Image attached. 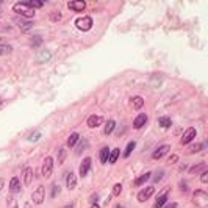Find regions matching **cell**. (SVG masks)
Masks as SVG:
<instances>
[{"label":"cell","mask_w":208,"mask_h":208,"mask_svg":"<svg viewBox=\"0 0 208 208\" xmlns=\"http://www.w3.org/2000/svg\"><path fill=\"white\" fill-rule=\"evenodd\" d=\"M14 13H17L20 17H33L35 16V10L28 5V2H17L14 6H13Z\"/></svg>","instance_id":"cell-1"},{"label":"cell","mask_w":208,"mask_h":208,"mask_svg":"<svg viewBox=\"0 0 208 208\" xmlns=\"http://www.w3.org/2000/svg\"><path fill=\"white\" fill-rule=\"evenodd\" d=\"M75 27L81 31H89L92 28V19L91 16H83V17H78L75 19Z\"/></svg>","instance_id":"cell-2"},{"label":"cell","mask_w":208,"mask_h":208,"mask_svg":"<svg viewBox=\"0 0 208 208\" xmlns=\"http://www.w3.org/2000/svg\"><path fill=\"white\" fill-rule=\"evenodd\" d=\"M41 171H42V177H45V178H49L52 175V171H53V158L52 156H45Z\"/></svg>","instance_id":"cell-3"},{"label":"cell","mask_w":208,"mask_h":208,"mask_svg":"<svg viewBox=\"0 0 208 208\" xmlns=\"http://www.w3.org/2000/svg\"><path fill=\"white\" fill-rule=\"evenodd\" d=\"M193 202H194L196 205H199V206H206V203H208V194H206L205 191H202V189H197V191L194 193Z\"/></svg>","instance_id":"cell-4"},{"label":"cell","mask_w":208,"mask_h":208,"mask_svg":"<svg viewBox=\"0 0 208 208\" xmlns=\"http://www.w3.org/2000/svg\"><path fill=\"white\" fill-rule=\"evenodd\" d=\"M31 197H33V202H35L36 205H41V203L44 202V199H45V188L42 186V185H39V186L33 191Z\"/></svg>","instance_id":"cell-5"},{"label":"cell","mask_w":208,"mask_h":208,"mask_svg":"<svg viewBox=\"0 0 208 208\" xmlns=\"http://www.w3.org/2000/svg\"><path fill=\"white\" fill-rule=\"evenodd\" d=\"M196 128L194 127H189V128H186V131H185L183 133V136H181V146H186V144H189L193 139H194V138H196Z\"/></svg>","instance_id":"cell-6"},{"label":"cell","mask_w":208,"mask_h":208,"mask_svg":"<svg viewBox=\"0 0 208 208\" xmlns=\"http://www.w3.org/2000/svg\"><path fill=\"white\" fill-rule=\"evenodd\" d=\"M169 150H171V146H169V144H163V146H160V147L152 153V158H153V160H160V158H163Z\"/></svg>","instance_id":"cell-7"},{"label":"cell","mask_w":208,"mask_h":208,"mask_svg":"<svg viewBox=\"0 0 208 208\" xmlns=\"http://www.w3.org/2000/svg\"><path fill=\"white\" fill-rule=\"evenodd\" d=\"M102 122H103V118H102V116H97V114H92V116H89L88 121H86V124H88L89 128H96V127H99Z\"/></svg>","instance_id":"cell-8"},{"label":"cell","mask_w":208,"mask_h":208,"mask_svg":"<svg viewBox=\"0 0 208 208\" xmlns=\"http://www.w3.org/2000/svg\"><path fill=\"white\" fill-rule=\"evenodd\" d=\"M153 193H155L153 186H147L146 189H141L139 193H138V200H139V202H146Z\"/></svg>","instance_id":"cell-9"},{"label":"cell","mask_w":208,"mask_h":208,"mask_svg":"<svg viewBox=\"0 0 208 208\" xmlns=\"http://www.w3.org/2000/svg\"><path fill=\"white\" fill-rule=\"evenodd\" d=\"M89 168H91V156H86V158H83L81 164H80V177H86L89 172Z\"/></svg>","instance_id":"cell-10"},{"label":"cell","mask_w":208,"mask_h":208,"mask_svg":"<svg viewBox=\"0 0 208 208\" xmlns=\"http://www.w3.org/2000/svg\"><path fill=\"white\" fill-rule=\"evenodd\" d=\"M168 191H169V188H164L163 189V193H161L158 197H156V200H155V203H153V208H161L164 203H166V200H168Z\"/></svg>","instance_id":"cell-11"},{"label":"cell","mask_w":208,"mask_h":208,"mask_svg":"<svg viewBox=\"0 0 208 208\" xmlns=\"http://www.w3.org/2000/svg\"><path fill=\"white\" fill-rule=\"evenodd\" d=\"M67 6L74 11H83L86 8V2H81V0H71V2H67Z\"/></svg>","instance_id":"cell-12"},{"label":"cell","mask_w":208,"mask_h":208,"mask_svg":"<svg viewBox=\"0 0 208 208\" xmlns=\"http://www.w3.org/2000/svg\"><path fill=\"white\" fill-rule=\"evenodd\" d=\"M146 122H147V114L141 113V114H138V116L135 118V121H133V127H135V128H141V127H144V125H146Z\"/></svg>","instance_id":"cell-13"},{"label":"cell","mask_w":208,"mask_h":208,"mask_svg":"<svg viewBox=\"0 0 208 208\" xmlns=\"http://www.w3.org/2000/svg\"><path fill=\"white\" fill-rule=\"evenodd\" d=\"M66 186H67V189H74L77 186V177H75L74 172L67 174V177H66Z\"/></svg>","instance_id":"cell-14"},{"label":"cell","mask_w":208,"mask_h":208,"mask_svg":"<svg viewBox=\"0 0 208 208\" xmlns=\"http://www.w3.org/2000/svg\"><path fill=\"white\" fill-rule=\"evenodd\" d=\"M10 191H11L13 194L20 193V181H19L17 177H13V178H11V181H10Z\"/></svg>","instance_id":"cell-15"},{"label":"cell","mask_w":208,"mask_h":208,"mask_svg":"<svg viewBox=\"0 0 208 208\" xmlns=\"http://www.w3.org/2000/svg\"><path fill=\"white\" fill-rule=\"evenodd\" d=\"M14 22H16V25H19L20 28H24V30H28L30 27H33V22H25L24 17H14Z\"/></svg>","instance_id":"cell-16"},{"label":"cell","mask_w":208,"mask_h":208,"mask_svg":"<svg viewBox=\"0 0 208 208\" xmlns=\"http://www.w3.org/2000/svg\"><path fill=\"white\" fill-rule=\"evenodd\" d=\"M150 172H146V174H143V175H139V177H138L135 181H133V185H135V186H141V185H144L149 178H150Z\"/></svg>","instance_id":"cell-17"},{"label":"cell","mask_w":208,"mask_h":208,"mask_svg":"<svg viewBox=\"0 0 208 208\" xmlns=\"http://www.w3.org/2000/svg\"><path fill=\"white\" fill-rule=\"evenodd\" d=\"M130 105H131L133 110H141L143 105H144V99L143 97H133L131 102H130Z\"/></svg>","instance_id":"cell-18"},{"label":"cell","mask_w":208,"mask_h":208,"mask_svg":"<svg viewBox=\"0 0 208 208\" xmlns=\"http://www.w3.org/2000/svg\"><path fill=\"white\" fill-rule=\"evenodd\" d=\"M31 178H33V169L27 168L24 171V185H25V186H28V185L31 183Z\"/></svg>","instance_id":"cell-19"},{"label":"cell","mask_w":208,"mask_h":208,"mask_svg":"<svg viewBox=\"0 0 208 208\" xmlns=\"http://www.w3.org/2000/svg\"><path fill=\"white\" fill-rule=\"evenodd\" d=\"M119 156H121V150L119 149H114L113 152H110V156H108V161L111 164H114L116 161L119 160Z\"/></svg>","instance_id":"cell-20"},{"label":"cell","mask_w":208,"mask_h":208,"mask_svg":"<svg viewBox=\"0 0 208 208\" xmlns=\"http://www.w3.org/2000/svg\"><path fill=\"white\" fill-rule=\"evenodd\" d=\"M202 171H205V163H199V164H196V166H193V168H189V174L191 175H197L199 172H202Z\"/></svg>","instance_id":"cell-21"},{"label":"cell","mask_w":208,"mask_h":208,"mask_svg":"<svg viewBox=\"0 0 208 208\" xmlns=\"http://www.w3.org/2000/svg\"><path fill=\"white\" fill-rule=\"evenodd\" d=\"M108 156H110V149L108 147H103L100 150V153H99V158H100V163L102 164H105L106 161H108Z\"/></svg>","instance_id":"cell-22"},{"label":"cell","mask_w":208,"mask_h":208,"mask_svg":"<svg viewBox=\"0 0 208 208\" xmlns=\"http://www.w3.org/2000/svg\"><path fill=\"white\" fill-rule=\"evenodd\" d=\"M13 52V47L10 44H0V56H3V55H8Z\"/></svg>","instance_id":"cell-23"},{"label":"cell","mask_w":208,"mask_h":208,"mask_svg":"<svg viewBox=\"0 0 208 208\" xmlns=\"http://www.w3.org/2000/svg\"><path fill=\"white\" fill-rule=\"evenodd\" d=\"M78 133H72L71 136L67 138V147H74L75 144H77V141H78Z\"/></svg>","instance_id":"cell-24"},{"label":"cell","mask_w":208,"mask_h":208,"mask_svg":"<svg viewBox=\"0 0 208 208\" xmlns=\"http://www.w3.org/2000/svg\"><path fill=\"white\" fill-rule=\"evenodd\" d=\"M114 127H116V122H114L113 119H110V121L105 124V130H103V133H105V135H110V133H113Z\"/></svg>","instance_id":"cell-25"},{"label":"cell","mask_w":208,"mask_h":208,"mask_svg":"<svg viewBox=\"0 0 208 208\" xmlns=\"http://www.w3.org/2000/svg\"><path fill=\"white\" fill-rule=\"evenodd\" d=\"M158 124L163 127V128H169V127L172 125V121H171V118H160Z\"/></svg>","instance_id":"cell-26"},{"label":"cell","mask_w":208,"mask_h":208,"mask_svg":"<svg viewBox=\"0 0 208 208\" xmlns=\"http://www.w3.org/2000/svg\"><path fill=\"white\" fill-rule=\"evenodd\" d=\"M135 146H136L135 141H130V143L127 144V149H125V152H124V158H128V156H130V153L135 150Z\"/></svg>","instance_id":"cell-27"},{"label":"cell","mask_w":208,"mask_h":208,"mask_svg":"<svg viewBox=\"0 0 208 208\" xmlns=\"http://www.w3.org/2000/svg\"><path fill=\"white\" fill-rule=\"evenodd\" d=\"M49 60H50V52H47V50H44V52H41V53L38 55V61H39V63L49 61Z\"/></svg>","instance_id":"cell-28"},{"label":"cell","mask_w":208,"mask_h":208,"mask_svg":"<svg viewBox=\"0 0 208 208\" xmlns=\"http://www.w3.org/2000/svg\"><path fill=\"white\" fill-rule=\"evenodd\" d=\"M66 156H67L66 150H64V149H60V150H58V164H63V163H64V161H66Z\"/></svg>","instance_id":"cell-29"},{"label":"cell","mask_w":208,"mask_h":208,"mask_svg":"<svg viewBox=\"0 0 208 208\" xmlns=\"http://www.w3.org/2000/svg\"><path fill=\"white\" fill-rule=\"evenodd\" d=\"M28 5L35 10V8H42L44 6V2H42V0H31V2H28Z\"/></svg>","instance_id":"cell-30"},{"label":"cell","mask_w":208,"mask_h":208,"mask_svg":"<svg viewBox=\"0 0 208 208\" xmlns=\"http://www.w3.org/2000/svg\"><path fill=\"white\" fill-rule=\"evenodd\" d=\"M6 205H8V208H19L17 200H16L14 197H8V199H6Z\"/></svg>","instance_id":"cell-31"},{"label":"cell","mask_w":208,"mask_h":208,"mask_svg":"<svg viewBox=\"0 0 208 208\" xmlns=\"http://www.w3.org/2000/svg\"><path fill=\"white\" fill-rule=\"evenodd\" d=\"M121 193H122V185L116 183V185H114V188H113V196H119Z\"/></svg>","instance_id":"cell-32"},{"label":"cell","mask_w":208,"mask_h":208,"mask_svg":"<svg viewBox=\"0 0 208 208\" xmlns=\"http://www.w3.org/2000/svg\"><path fill=\"white\" fill-rule=\"evenodd\" d=\"M202 149H205V144H196L189 149V153H196V152H200Z\"/></svg>","instance_id":"cell-33"},{"label":"cell","mask_w":208,"mask_h":208,"mask_svg":"<svg viewBox=\"0 0 208 208\" xmlns=\"http://www.w3.org/2000/svg\"><path fill=\"white\" fill-rule=\"evenodd\" d=\"M60 19H61V13H60V11H55V13L50 14V20H52V22H58Z\"/></svg>","instance_id":"cell-34"},{"label":"cell","mask_w":208,"mask_h":208,"mask_svg":"<svg viewBox=\"0 0 208 208\" xmlns=\"http://www.w3.org/2000/svg\"><path fill=\"white\" fill-rule=\"evenodd\" d=\"M41 42H42L41 36H35V38L31 39V45H33V47H38V45H41Z\"/></svg>","instance_id":"cell-35"},{"label":"cell","mask_w":208,"mask_h":208,"mask_svg":"<svg viewBox=\"0 0 208 208\" xmlns=\"http://www.w3.org/2000/svg\"><path fill=\"white\" fill-rule=\"evenodd\" d=\"M86 147H88V141H86V139H83V141L80 143V147L77 149V153L80 155V153H81V150H83V149H86Z\"/></svg>","instance_id":"cell-36"},{"label":"cell","mask_w":208,"mask_h":208,"mask_svg":"<svg viewBox=\"0 0 208 208\" xmlns=\"http://www.w3.org/2000/svg\"><path fill=\"white\" fill-rule=\"evenodd\" d=\"M177 161H178V155H171V158L168 160V164H169V166H171V164H175Z\"/></svg>","instance_id":"cell-37"},{"label":"cell","mask_w":208,"mask_h":208,"mask_svg":"<svg viewBox=\"0 0 208 208\" xmlns=\"http://www.w3.org/2000/svg\"><path fill=\"white\" fill-rule=\"evenodd\" d=\"M60 194V186H58V185H53V186H52V197H56Z\"/></svg>","instance_id":"cell-38"},{"label":"cell","mask_w":208,"mask_h":208,"mask_svg":"<svg viewBox=\"0 0 208 208\" xmlns=\"http://www.w3.org/2000/svg\"><path fill=\"white\" fill-rule=\"evenodd\" d=\"M200 180H202V183H206V181H208V171H203V172H202Z\"/></svg>","instance_id":"cell-39"},{"label":"cell","mask_w":208,"mask_h":208,"mask_svg":"<svg viewBox=\"0 0 208 208\" xmlns=\"http://www.w3.org/2000/svg\"><path fill=\"white\" fill-rule=\"evenodd\" d=\"M39 138H41V133H36V135H30L28 139L30 141H36V139H39Z\"/></svg>","instance_id":"cell-40"},{"label":"cell","mask_w":208,"mask_h":208,"mask_svg":"<svg viewBox=\"0 0 208 208\" xmlns=\"http://www.w3.org/2000/svg\"><path fill=\"white\" fill-rule=\"evenodd\" d=\"M180 189H181V191H188V185H186V181H180Z\"/></svg>","instance_id":"cell-41"},{"label":"cell","mask_w":208,"mask_h":208,"mask_svg":"<svg viewBox=\"0 0 208 208\" xmlns=\"http://www.w3.org/2000/svg\"><path fill=\"white\" fill-rule=\"evenodd\" d=\"M164 208H178V203H177V202H171V203H168Z\"/></svg>","instance_id":"cell-42"},{"label":"cell","mask_w":208,"mask_h":208,"mask_svg":"<svg viewBox=\"0 0 208 208\" xmlns=\"http://www.w3.org/2000/svg\"><path fill=\"white\" fill-rule=\"evenodd\" d=\"M161 177H163V172H160V174H156V175H155V178H153V181H155V183H158V181L161 180Z\"/></svg>","instance_id":"cell-43"},{"label":"cell","mask_w":208,"mask_h":208,"mask_svg":"<svg viewBox=\"0 0 208 208\" xmlns=\"http://www.w3.org/2000/svg\"><path fill=\"white\" fill-rule=\"evenodd\" d=\"M94 200H96V202L99 200V196H97V194H94V196H92V197H91V202H94Z\"/></svg>","instance_id":"cell-44"},{"label":"cell","mask_w":208,"mask_h":208,"mask_svg":"<svg viewBox=\"0 0 208 208\" xmlns=\"http://www.w3.org/2000/svg\"><path fill=\"white\" fill-rule=\"evenodd\" d=\"M3 185H5V181H3V178H0V191H2V188H3Z\"/></svg>","instance_id":"cell-45"},{"label":"cell","mask_w":208,"mask_h":208,"mask_svg":"<svg viewBox=\"0 0 208 208\" xmlns=\"http://www.w3.org/2000/svg\"><path fill=\"white\" fill-rule=\"evenodd\" d=\"M24 208H33V206H31V203H28V202H27V203L24 205Z\"/></svg>","instance_id":"cell-46"},{"label":"cell","mask_w":208,"mask_h":208,"mask_svg":"<svg viewBox=\"0 0 208 208\" xmlns=\"http://www.w3.org/2000/svg\"><path fill=\"white\" fill-rule=\"evenodd\" d=\"M185 169H186V164H183V166H180V172H183Z\"/></svg>","instance_id":"cell-47"},{"label":"cell","mask_w":208,"mask_h":208,"mask_svg":"<svg viewBox=\"0 0 208 208\" xmlns=\"http://www.w3.org/2000/svg\"><path fill=\"white\" fill-rule=\"evenodd\" d=\"M91 208H100V206H99L97 203H92V205H91Z\"/></svg>","instance_id":"cell-48"},{"label":"cell","mask_w":208,"mask_h":208,"mask_svg":"<svg viewBox=\"0 0 208 208\" xmlns=\"http://www.w3.org/2000/svg\"><path fill=\"white\" fill-rule=\"evenodd\" d=\"M72 206H74V205H72V203H71V205H66V206H64V208H72Z\"/></svg>","instance_id":"cell-49"},{"label":"cell","mask_w":208,"mask_h":208,"mask_svg":"<svg viewBox=\"0 0 208 208\" xmlns=\"http://www.w3.org/2000/svg\"><path fill=\"white\" fill-rule=\"evenodd\" d=\"M116 208H122V206H119V205H118V206H116Z\"/></svg>","instance_id":"cell-50"},{"label":"cell","mask_w":208,"mask_h":208,"mask_svg":"<svg viewBox=\"0 0 208 208\" xmlns=\"http://www.w3.org/2000/svg\"><path fill=\"white\" fill-rule=\"evenodd\" d=\"M0 3H2V2H0Z\"/></svg>","instance_id":"cell-51"}]
</instances>
